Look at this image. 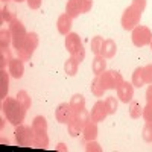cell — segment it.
Returning a JSON list of instances; mask_svg holds the SVG:
<instances>
[{"instance_id":"obj_1","label":"cell","mask_w":152,"mask_h":152,"mask_svg":"<svg viewBox=\"0 0 152 152\" xmlns=\"http://www.w3.org/2000/svg\"><path fill=\"white\" fill-rule=\"evenodd\" d=\"M26 111L21 107V104L17 100V97H6L3 99V104H2V113L3 116L6 117V120L14 125V126H18L23 123L24 120V116H26Z\"/></svg>"},{"instance_id":"obj_2","label":"cell","mask_w":152,"mask_h":152,"mask_svg":"<svg viewBox=\"0 0 152 152\" xmlns=\"http://www.w3.org/2000/svg\"><path fill=\"white\" fill-rule=\"evenodd\" d=\"M64 46H66V50L70 53V56L75 58V59L81 64V62L84 61V58H85V49H84V44H82L81 37L76 34V32L67 34V35H66Z\"/></svg>"},{"instance_id":"obj_3","label":"cell","mask_w":152,"mask_h":152,"mask_svg":"<svg viewBox=\"0 0 152 152\" xmlns=\"http://www.w3.org/2000/svg\"><path fill=\"white\" fill-rule=\"evenodd\" d=\"M8 29L11 31V35H12V47H14L15 52H17V50L21 49V46L24 44V41H26L29 32L26 31L24 24L18 18H15L14 21H11Z\"/></svg>"},{"instance_id":"obj_4","label":"cell","mask_w":152,"mask_h":152,"mask_svg":"<svg viewBox=\"0 0 152 152\" xmlns=\"http://www.w3.org/2000/svg\"><path fill=\"white\" fill-rule=\"evenodd\" d=\"M142 15H143V12L140 9H137L132 5H129L122 14V18H120L122 28L125 31H132L134 28L138 26V23H140V20H142Z\"/></svg>"},{"instance_id":"obj_5","label":"cell","mask_w":152,"mask_h":152,"mask_svg":"<svg viewBox=\"0 0 152 152\" xmlns=\"http://www.w3.org/2000/svg\"><path fill=\"white\" fill-rule=\"evenodd\" d=\"M99 82L104 87V90H116V88L123 82V76L117 70H105L104 73H100L99 76Z\"/></svg>"},{"instance_id":"obj_6","label":"cell","mask_w":152,"mask_h":152,"mask_svg":"<svg viewBox=\"0 0 152 152\" xmlns=\"http://www.w3.org/2000/svg\"><path fill=\"white\" fill-rule=\"evenodd\" d=\"M14 137H15V142L18 146H23V148H29L34 145V140H35V132H34V128L32 126H28V125H18L15 126V131H14Z\"/></svg>"},{"instance_id":"obj_7","label":"cell","mask_w":152,"mask_h":152,"mask_svg":"<svg viewBox=\"0 0 152 152\" xmlns=\"http://www.w3.org/2000/svg\"><path fill=\"white\" fill-rule=\"evenodd\" d=\"M38 43H40V40H38V35H37L35 32H29L26 41H24V44L21 46V49L17 50V56H18L21 61H31L32 55L35 53V50H37V47H38Z\"/></svg>"},{"instance_id":"obj_8","label":"cell","mask_w":152,"mask_h":152,"mask_svg":"<svg viewBox=\"0 0 152 152\" xmlns=\"http://www.w3.org/2000/svg\"><path fill=\"white\" fill-rule=\"evenodd\" d=\"M131 40H132V44L135 47H143V46H148L152 40V32L148 26H140L138 24L137 28H134L131 31Z\"/></svg>"},{"instance_id":"obj_9","label":"cell","mask_w":152,"mask_h":152,"mask_svg":"<svg viewBox=\"0 0 152 152\" xmlns=\"http://www.w3.org/2000/svg\"><path fill=\"white\" fill-rule=\"evenodd\" d=\"M73 114H75V111H73L72 105L67 104V102H62V104L58 105V108H56V111H55V119H56L59 123L67 125V123L73 119Z\"/></svg>"},{"instance_id":"obj_10","label":"cell","mask_w":152,"mask_h":152,"mask_svg":"<svg viewBox=\"0 0 152 152\" xmlns=\"http://www.w3.org/2000/svg\"><path fill=\"white\" fill-rule=\"evenodd\" d=\"M116 93H117V97L120 99V102H123V104L131 102L132 97H134V85H132V82L123 81V82L116 88Z\"/></svg>"},{"instance_id":"obj_11","label":"cell","mask_w":152,"mask_h":152,"mask_svg":"<svg viewBox=\"0 0 152 152\" xmlns=\"http://www.w3.org/2000/svg\"><path fill=\"white\" fill-rule=\"evenodd\" d=\"M108 116V111H107V107H105V102L104 100H97V102L93 105L91 108V113H90V119L96 123L99 122H104Z\"/></svg>"},{"instance_id":"obj_12","label":"cell","mask_w":152,"mask_h":152,"mask_svg":"<svg viewBox=\"0 0 152 152\" xmlns=\"http://www.w3.org/2000/svg\"><path fill=\"white\" fill-rule=\"evenodd\" d=\"M23 62L24 61H21L18 56L11 59L9 66H8V72H9V75L12 76V78H15V79L23 78V73H24V64Z\"/></svg>"},{"instance_id":"obj_13","label":"cell","mask_w":152,"mask_h":152,"mask_svg":"<svg viewBox=\"0 0 152 152\" xmlns=\"http://www.w3.org/2000/svg\"><path fill=\"white\" fill-rule=\"evenodd\" d=\"M99 134V128H97V123L93 122L91 119L88 120L84 125V129H82V138L84 142H90V140H96V137Z\"/></svg>"},{"instance_id":"obj_14","label":"cell","mask_w":152,"mask_h":152,"mask_svg":"<svg viewBox=\"0 0 152 152\" xmlns=\"http://www.w3.org/2000/svg\"><path fill=\"white\" fill-rule=\"evenodd\" d=\"M72 24H73V18H70L67 14H61L56 20V29L61 35H67L72 32Z\"/></svg>"},{"instance_id":"obj_15","label":"cell","mask_w":152,"mask_h":152,"mask_svg":"<svg viewBox=\"0 0 152 152\" xmlns=\"http://www.w3.org/2000/svg\"><path fill=\"white\" fill-rule=\"evenodd\" d=\"M117 52V44L114 40H111V38H107V40H104L102 43V49H100V55H102L104 58L110 59L113 58L114 55H116Z\"/></svg>"},{"instance_id":"obj_16","label":"cell","mask_w":152,"mask_h":152,"mask_svg":"<svg viewBox=\"0 0 152 152\" xmlns=\"http://www.w3.org/2000/svg\"><path fill=\"white\" fill-rule=\"evenodd\" d=\"M66 14L70 18L79 17V14H82V3H81V0H67V3H66Z\"/></svg>"},{"instance_id":"obj_17","label":"cell","mask_w":152,"mask_h":152,"mask_svg":"<svg viewBox=\"0 0 152 152\" xmlns=\"http://www.w3.org/2000/svg\"><path fill=\"white\" fill-rule=\"evenodd\" d=\"M9 72H6V69L0 70V97L6 99L8 97V91H9Z\"/></svg>"},{"instance_id":"obj_18","label":"cell","mask_w":152,"mask_h":152,"mask_svg":"<svg viewBox=\"0 0 152 152\" xmlns=\"http://www.w3.org/2000/svg\"><path fill=\"white\" fill-rule=\"evenodd\" d=\"M2 21L3 23H11L17 18V9L12 6L11 3H5V6L2 8Z\"/></svg>"},{"instance_id":"obj_19","label":"cell","mask_w":152,"mask_h":152,"mask_svg":"<svg viewBox=\"0 0 152 152\" xmlns=\"http://www.w3.org/2000/svg\"><path fill=\"white\" fill-rule=\"evenodd\" d=\"M107 58H104L102 55H96L94 56V59H93V62H91V72L96 75V76H99L100 73H104L105 70H107V61H105Z\"/></svg>"},{"instance_id":"obj_20","label":"cell","mask_w":152,"mask_h":152,"mask_svg":"<svg viewBox=\"0 0 152 152\" xmlns=\"http://www.w3.org/2000/svg\"><path fill=\"white\" fill-rule=\"evenodd\" d=\"M34 132H35V131H34ZM34 146H37V148H41V149H46V148L49 146V135H47V131H40V132H35Z\"/></svg>"},{"instance_id":"obj_21","label":"cell","mask_w":152,"mask_h":152,"mask_svg":"<svg viewBox=\"0 0 152 152\" xmlns=\"http://www.w3.org/2000/svg\"><path fill=\"white\" fill-rule=\"evenodd\" d=\"M78 69H79V62L76 61L75 58H69V59H66V62H64V72H66V75H69V76H75L76 73H78Z\"/></svg>"},{"instance_id":"obj_22","label":"cell","mask_w":152,"mask_h":152,"mask_svg":"<svg viewBox=\"0 0 152 152\" xmlns=\"http://www.w3.org/2000/svg\"><path fill=\"white\" fill-rule=\"evenodd\" d=\"M128 111H129V117L131 119H138L143 114V107H142V104L138 102V100H131Z\"/></svg>"},{"instance_id":"obj_23","label":"cell","mask_w":152,"mask_h":152,"mask_svg":"<svg viewBox=\"0 0 152 152\" xmlns=\"http://www.w3.org/2000/svg\"><path fill=\"white\" fill-rule=\"evenodd\" d=\"M82 129H84V125L79 123L78 120H75V119H72L67 123V131L72 137H78L79 134H82Z\"/></svg>"},{"instance_id":"obj_24","label":"cell","mask_w":152,"mask_h":152,"mask_svg":"<svg viewBox=\"0 0 152 152\" xmlns=\"http://www.w3.org/2000/svg\"><path fill=\"white\" fill-rule=\"evenodd\" d=\"M69 104L72 105L73 111H79V110L85 108V97H84L82 94H79V93H76V94L72 96V99H70Z\"/></svg>"},{"instance_id":"obj_25","label":"cell","mask_w":152,"mask_h":152,"mask_svg":"<svg viewBox=\"0 0 152 152\" xmlns=\"http://www.w3.org/2000/svg\"><path fill=\"white\" fill-rule=\"evenodd\" d=\"M132 85L137 87V88H142L146 82H145V78H143V67H137L132 73Z\"/></svg>"},{"instance_id":"obj_26","label":"cell","mask_w":152,"mask_h":152,"mask_svg":"<svg viewBox=\"0 0 152 152\" xmlns=\"http://www.w3.org/2000/svg\"><path fill=\"white\" fill-rule=\"evenodd\" d=\"M12 44V35L9 29H2L0 31V49H9Z\"/></svg>"},{"instance_id":"obj_27","label":"cell","mask_w":152,"mask_h":152,"mask_svg":"<svg viewBox=\"0 0 152 152\" xmlns=\"http://www.w3.org/2000/svg\"><path fill=\"white\" fill-rule=\"evenodd\" d=\"M32 128H34V131L35 132H40V131H47V120H46V117H43V116H37L34 120H32Z\"/></svg>"},{"instance_id":"obj_28","label":"cell","mask_w":152,"mask_h":152,"mask_svg":"<svg viewBox=\"0 0 152 152\" xmlns=\"http://www.w3.org/2000/svg\"><path fill=\"white\" fill-rule=\"evenodd\" d=\"M15 97H17V100L21 104V107H23L24 110H29V108H31L32 100H31V97H29V94H28L26 90H20V91L17 93Z\"/></svg>"},{"instance_id":"obj_29","label":"cell","mask_w":152,"mask_h":152,"mask_svg":"<svg viewBox=\"0 0 152 152\" xmlns=\"http://www.w3.org/2000/svg\"><path fill=\"white\" fill-rule=\"evenodd\" d=\"M90 90H91V94H94L96 97H102V96H104L105 90H104V87L100 85V82H99V78H97V76H96V78L91 81V84H90Z\"/></svg>"},{"instance_id":"obj_30","label":"cell","mask_w":152,"mask_h":152,"mask_svg":"<svg viewBox=\"0 0 152 152\" xmlns=\"http://www.w3.org/2000/svg\"><path fill=\"white\" fill-rule=\"evenodd\" d=\"M11 59H12V55L9 52V49H0V70L6 69L9 66Z\"/></svg>"},{"instance_id":"obj_31","label":"cell","mask_w":152,"mask_h":152,"mask_svg":"<svg viewBox=\"0 0 152 152\" xmlns=\"http://www.w3.org/2000/svg\"><path fill=\"white\" fill-rule=\"evenodd\" d=\"M104 102H105V107H107V111H108V116H110V114H116L117 107H119L116 97H114V96H108Z\"/></svg>"},{"instance_id":"obj_32","label":"cell","mask_w":152,"mask_h":152,"mask_svg":"<svg viewBox=\"0 0 152 152\" xmlns=\"http://www.w3.org/2000/svg\"><path fill=\"white\" fill-rule=\"evenodd\" d=\"M73 119H75V120H78V122L82 123V125H85L88 120H90V113H88L85 108H82V110H79V111H75Z\"/></svg>"},{"instance_id":"obj_33","label":"cell","mask_w":152,"mask_h":152,"mask_svg":"<svg viewBox=\"0 0 152 152\" xmlns=\"http://www.w3.org/2000/svg\"><path fill=\"white\" fill-rule=\"evenodd\" d=\"M102 43H104V38L100 35H96L91 43H90V47H91V52L94 55H100V49H102Z\"/></svg>"},{"instance_id":"obj_34","label":"cell","mask_w":152,"mask_h":152,"mask_svg":"<svg viewBox=\"0 0 152 152\" xmlns=\"http://www.w3.org/2000/svg\"><path fill=\"white\" fill-rule=\"evenodd\" d=\"M142 117L145 119V123L152 126V104H146V107H143V114Z\"/></svg>"},{"instance_id":"obj_35","label":"cell","mask_w":152,"mask_h":152,"mask_svg":"<svg viewBox=\"0 0 152 152\" xmlns=\"http://www.w3.org/2000/svg\"><path fill=\"white\" fill-rule=\"evenodd\" d=\"M85 151L87 152H100L102 148L96 140H90V142H85Z\"/></svg>"},{"instance_id":"obj_36","label":"cell","mask_w":152,"mask_h":152,"mask_svg":"<svg viewBox=\"0 0 152 152\" xmlns=\"http://www.w3.org/2000/svg\"><path fill=\"white\" fill-rule=\"evenodd\" d=\"M143 78L146 84H152V64H148L143 67Z\"/></svg>"},{"instance_id":"obj_37","label":"cell","mask_w":152,"mask_h":152,"mask_svg":"<svg viewBox=\"0 0 152 152\" xmlns=\"http://www.w3.org/2000/svg\"><path fill=\"white\" fill-rule=\"evenodd\" d=\"M142 137H143V140L145 142H152V126H149V125H145V128H143V131H142Z\"/></svg>"},{"instance_id":"obj_38","label":"cell","mask_w":152,"mask_h":152,"mask_svg":"<svg viewBox=\"0 0 152 152\" xmlns=\"http://www.w3.org/2000/svg\"><path fill=\"white\" fill-rule=\"evenodd\" d=\"M146 3H148V0H132V6L134 8H137V9H140L142 12L146 9Z\"/></svg>"},{"instance_id":"obj_39","label":"cell","mask_w":152,"mask_h":152,"mask_svg":"<svg viewBox=\"0 0 152 152\" xmlns=\"http://www.w3.org/2000/svg\"><path fill=\"white\" fill-rule=\"evenodd\" d=\"M81 3H82V14H87L93 8V0H81Z\"/></svg>"},{"instance_id":"obj_40","label":"cell","mask_w":152,"mask_h":152,"mask_svg":"<svg viewBox=\"0 0 152 152\" xmlns=\"http://www.w3.org/2000/svg\"><path fill=\"white\" fill-rule=\"evenodd\" d=\"M41 2L43 0H26V3H28V6L31 9H38L41 6Z\"/></svg>"},{"instance_id":"obj_41","label":"cell","mask_w":152,"mask_h":152,"mask_svg":"<svg viewBox=\"0 0 152 152\" xmlns=\"http://www.w3.org/2000/svg\"><path fill=\"white\" fill-rule=\"evenodd\" d=\"M146 104H152V85L148 87V90H146Z\"/></svg>"},{"instance_id":"obj_42","label":"cell","mask_w":152,"mask_h":152,"mask_svg":"<svg viewBox=\"0 0 152 152\" xmlns=\"http://www.w3.org/2000/svg\"><path fill=\"white\" fill-rule=\"evenodd\" d=\"M55 149H56V151H62V152H67V151H69V148H67L64 143H59V145H58Z\"/></svg>"},{"instance_id":"obj_43","label":"cell","mask_w":152,"mask_h":152,"mask_svg":"<svg viewBox=\"0 0 152 152\" xmlns=\"http://www.w3.org/2000/svg\"><path fill=\"white\" fill-rule=\"evenodd\" d=\"M14 2H17V3H21V2H26V0H14Z\"/></svg>"},{"instance_id":"obj_44","label":"cell","mask_w":152,"mask_h":152,"mask_svg":"<svg viewBox=\"0 0 152 152\" xmlns=\"http://www.w3.org/2000/svg\"><path fill=\"white\" fill-rule=\"evenodd\" d=\"M149 46H151V50H152V40H151V43H149Z\"/></svg>"},{"instance_id":"obj_45","label":"cell","mask_w":152,"mask_h":152,"mask_svg":"<svg viewBox=\"0 0 152 152\" xmlns=\"http://www.w3.org/2000/svg\"><path fill=\"white\" fill-rule=\"evenodd\" d=\"M2 2H5V3H8V2H9V0H2Z\"/></svg>"},{"instance_id":"obj_46","label":"cell","mask_w":152,"mask_h":152,"mask_svg":"<svg viewBox=\"0 0 152 152\" xmlns=\"http://www.w3.org/2000/svg\"><path fill=\"white\" fill-rule=\"evenodd\" d=\"M149 85H152V84H149Z\"/></svg>"}]
</instances>
